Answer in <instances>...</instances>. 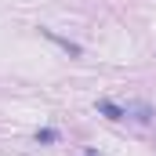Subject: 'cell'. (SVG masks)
Listing matches in <instances>:
<instances>
[{"label":"cell","mask_w":156,"mask_h":156,"mask_svg":"<svg viewBox=\"0 0 156 156\" xmlns=\"http://www.w3.org/2000/svg\"><path fill=\"white\" fill-rule=\"evenodd\" d=\"M83 156H98V149H87V153H83Z\"/></svg>","instance_id":"5"},{"label":"cell","mask_w":156,"mask_h":156,"mask_svg":"<svg viewBox=\"0 0 156 156\" xmlns=\"http://www.w3.org/2000/svg\"><path fill=\"white\" fill-rule=\"evenodd\" d=\"M37 142H44V145H51V142H58V131H51V127H44V131H37Z\"/></svg>","instance_id":"4"},{"label":"cell","mask_w":156,"mask_h":156,"mask_svg":"<svg viewBox=\"0 0 156 156\" xmlns=\"http://www.w3.org/2000/svg\"><path fill=\"white\" fill-rule=\"evenodd\" d=\"M123 109H127V116L138 120V123H149V120H153V105H149V102H131V105H123Z\"/></svg>","instance_id":"1"},{"label":"cell","mask_w":156,"mask_h":156,"mask_svg":"<svg viewBox=\"0 0 156 156\" xmlns=\"http://www.w3.org/2000/svg\"><path fill=\"white\" fill-rule=\"evenodd\" d=\"M44 37H47V40H55V44H58L62 51H69L73 58H80V44H73V40H62V37H55L51 29H44Z\"/></svg>","instance_id":"3"},{"label":"cell","mask_w":156,"mask_h":156,"mask_svg":"<svg viewBox=\"0 0 156 156\" xmlns=\"http://www.w3.org/2000/svg\"><path fill=\"white\" fill-rule=\"evenodd\" d=\"M98 113H102V116H109V120H127V109L116 105V102H109V98H102V102H98Z\"/></svg>","instance_id":"2"}]
</instances>
